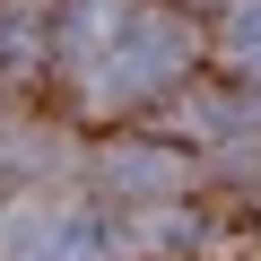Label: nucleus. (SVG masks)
<instances>
[{
  "instance_id": "obj_1",
  "label": "nucleus",
  "mask_w": 261,
  "mask_h": 261,
  "mask_svg": "<svg viewBox=\"0 0 261 261\" xmlns=\"http://www.w3.org/2000/svg\"><path fill=\"white\" fill-rule=\"evenodd\" d=\"M183 61H192L183 18L140 9V18H122V44H113V61H105V96H148V87L183 79Z\"/></svg>"
},
{
  "instance_id": "obj_2",
  "label": "nucleus",
  "mask_w": 261,
  "mask_h": 261,
  "mask_svg": "<svg viewBox=\"0 0 261 261\" xmlns=\"http://www.w3.org/2000/svg\"><path fill=\"white\" fill-rule=\"evenodd\" d=\"M226 53H235V61H252V70H261V0H244V9H235V18H226Z\"/></svg>"
},
{
  "instance_id": "obj_3",
  "label": "nucleus",
  "mask_w": 261,
  "mask_h": 261,
  "mask_svg": "<svg viewBox=\"0 0 261 261\" xmlns=\"http://www.w3.org/2000/svg\"><path fill=\"white\" fill-rule=\"evenodd\" d=\"M113 183H130V192H140V183H166V157L148 166V148H122L113 157Z\"/></svg>"
},
{
  "instance_id": "obj_4",
  "label": "nucleus",
  "mask_w": 261,
  "mask_h": 261,
  "mask_svg": "<svg viewBox=\"0 0 261 261\" xmlns=\"http://www.w3.org/2000/svg\"><path fill=\"white\" fill-rule=\"evenodd\" d=\"M27 44H35V18H27V9H0V61L27 53Z\"/></svg>"
}]
</instances>
